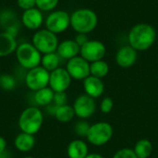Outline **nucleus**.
<instances>
[{
	"mask_svg": "<svg viewBox=\"0 0 158 158\" xmlns=\"http://www.w3.org/2000/svg\"><path fill=\"white\" fill-rule=\"evenodd\" d=\"M128 39L130 45L136 51H145L155 44L156 31L148 23H139L131 29Z\"/></svg>",
	"mask_w": 158,
	"mask_h": 158,
	"instance_id": "1",
	"label": "nucleus"
},
{
	"mask_svg": "<svg viewBox=\"0 0 158 158\" xmlns=\"http://www.w3.org/2000/svg\"><path fill=\"white\" fill-rule=\"evenodd\" d=\"M98 17L89 8H80L70 15V26L78 33H90L97 26Z\"/></svg>",
	"mask_w": 158,
	"mask_h": 158,
	"instance_id": "2",
	"label": "nucleus"
},
{
	"mask_svg": "<svg viewBox=\"0 0 158 158\" xmlns=\"http://www.w3.org/2000/svg\"><path fill=\"white\" fill-rule=\"evenodd\" d=\"M44 123V115L36 106L24 109L19 118V128L21 132L35 135L41 130Z\"/></svg>",
	"mask_w": 158,
	"mask_h": 158,
	"instance_id": "3",
	"label": "nucleus"
},
{
	"mask_svg": "<svg viewBox=\"0 0 158 158\" xmlns=\"http://www.w3.org/2000/svg\"><path fill=\"white\" fill-rule=\"evenodd\" d=\"M15 54L19 64L28 70L41 65L42 54L31 43H22L19 44Z\"/></svg>",
	"mask_w": 158,
	"mask_h": 158,
	"instance_id": "4",
	"label": "nucleus"
},
{
	"mask_svg": "<svg viewBox=\"0 0 158 158\" xmlns=\"http://www.w3.org/2000/svg\"><path fill=\"white\" fill-rule=\"evenodd\" d=\"M31 44L43 55L56 52L59 44L56 34L48 31L47 29H41L34 32Z\"/></svg>",
	"mask_w": 158,
	"mask_h": 158,
	"instance_id": "5",
	"label": "nucleus"
},
{
	"mask_svg": "<svg viewBox=\"0 0 158 158\" xmlns=\"http://www.w3.org/2000/svg\"><path fill=\"white\" fill-rule=\"evenodd\" d=\"M113 136V128L107 122L93 124L87 133V140L95 146H102L107 143Z\"/></svg>",
	"mask_w": 158,
	"mask_h": 158,
	"instance_id": "6",
	"label": "nucleus"
},
{
	"mask_svg": "<svg viewBox=\"0 0 158 158\" xmlns=\"http://www.w3.org/2000/svg\"><path fill=\"white\" fill-rule=\"evenodd\" d=\"M50 72L41 65L28 70L25 76V84L31 91H38L49 85Z\"/></svg>",
	"mask_w": 158,
	"mask_h": 158,
	"instance_id": "7",
	"label": "nucleus"
},
{
	"mask_svg": "<svg viewBox=\"0 0 158 158\" xmlns=\"http://www.w3.org/2000/svg\"><path fill=\"white\" fill-rule=\"evenodd\" d=\"M45 29L55 34L62 33L70 26V15L64 10L52 11L46 18Z\"/></svg>",
	"mask_w": 158,
	"mask_h": 158,
	"instance_id": "8",
	"label": "nucleus"
},
{
	"mask_svg": "<svg viewBox=\"0 0 158 158\" xmlns=\"http://www.w3.org/2000/svg\"><path fill=\"white\" fill-rule=\"evenodd\" d=\"M106 45L97 40H89L83 45L81 46V56L87 60L89 63H93L98 60H102L106 56Z\"/></svg>",
	"mask_w": 158,
	"mask_h": 158,
	"instance_id": "9",
	"label": "nucleus"
},
{
	"mask_svg": "<svg viewBox=\"0 0 158 158\" xmlns=\"http://www.w3.org/2000/svg\"><path fill=\"white\" fill-rule=\"evenodd\" d=\"M67 71L70 75L71 79L81 81L85 80L87 77H89L90 74V63L85 60L81 56H77L69 60H68Z\"/></svg>",
	"mask_w": 158,
	"mask_h": 158,
	"instance_id": "10",
	"label": "nucleus"
},
{
	"mask_svg": "<svg viewBox=\"0 0 158 158\" xmlns=\"http://www.w3.org/2000/svg\"><path fill=\"white\" fill-rule=\"evenodd\" d=\"M71 77L66 69L57 68L50 72L49 87L55 92H66L71 83Z\"/></svg>",
	"mask_w": 158,
	"mask_h": 158,
	"instance_id": "11",
	"label": "nucleus"
},
{
	"mask_svg": "<svg viewBox=\"0 0 158 158\" xmlns=\"http://www.w3.org/2000/svg\"><path fill=\"white\" fill-rule=\"evenodd\" d=\"M72 106L75 111V115L83 119L91 118L96 109L94 99L87 94H81L77 97Z\"/></svg>",
	"mask_w": 158,
	"mask_h": 158,
	"instance_id": "12",
	"label": "nucleus"
},
{
	"mask_svg": "<svg viewBox=\"0 0 158 158\" xmlns=\"http://www.w3.org/2000/svg\"><path fill=\"white\" fill-rule=\"evenodd\" d=\"M21 22L26 29L38 31L44 23V15L39 8L33 7L23 11L21 15Z\"/></svg>",
	"mask_w": 158,
	"mask_h": 158,
	"instance_id": "13",
	"label": "nucleus"
},
{
	"mask_svg": "<svg viewBox=\"0 0 158 158\" xmlns=\"http://www.w3.org/2000/svg\"><path fill=\"white\" fill-rule=\"evenodd\" d=\"M137 51L131 45H125L118 49L116 55L117 64L121 68H130L137 60Z\"/></svg>",
	"mask_w": 158,
	"mask_h": 158,
	"instance_id": "14",
	"label": "nucleus"
},
{
	"mask_svg": "<svg viewBox=\"0 0 158 158\" xmlns=\"http://www.w3.org/2000/svg\"><path fill=\"white\" fill-rule=\"evenodd\" d=\"M83 88L87 95L92 98H97L101 96L105 91V85L101 79L90 75L83 80Z\"/></svg>",
	"mask_w": 158,
	"mask_h": 158,
	"instance_id": "15",
	"label": "nucleus"
},
{
	"mask_svg": "<svg viewBox=\"0 0 158 158\" xmlns=\"http://www.w3.org/2000/svg\"><path fill=\"white\" fill-rule=\"evenodd\" d=\"M81 46L74 40H64L59 43L56 53L60 56V58L69 60L80 54Z\"/></svg>",
	"mask_w": 158,
	"mask_h": 158,
	"instance_id": "16",
	"label": "nucleus"
},
{
	"mask_svg": "<svg viewBox=\"0 0 158 158\" xmlns=\"http://www.w3.org/2000/svg\"><path fill=\"white\" fill-rule=\"evenodd\" d=\"M18 47L15 35L8 31L0 32V57L13 54Z\"/></svg>",
	"mask_w": 158,
	"mask_h": 158,
	"instance_id": "17",
	"label": "nucleus"
},
{
	"mask_svg": "<svg viewBox=\"0 0 158 158\" xmlns=\"http://www.w3.org/2000/svg\"><path fill=\"white\" fill-rule=\"evenodd\" d=\"M88 145L82 140L77 139L69 143L67 153L69 158H85L89 154Z\"/></svg>",
	"mask_w": 158,
	"mask_h": 158,
	"instance_id": "18",
	"label": "nucleus"
},
{
	"mask_svg": "<svg viewBox=\"0 0 158 158\" xmlns=\"http://www.w3.org/2000/svg\"><path fill=\"white\" fill-rule=\"evenodd\" d=\"M35 137L32 134L20 132L19 133L14 141V144L17 150L21 153H27L31 151L35 145Z\"/></svg>",
	"mask_w": 158,
	"mask_h": 158,
	"instance_id": "19",
	"label": "nucleus"
},
{
	"mask_svg": "<svg viewBox=\"0 0 158 158\" xmlns=\"http://www.w3.org/2000/svg\"><path fill=\"white\" fill-rule=\"evenodd\" d=\"M54 95H55V92L48 86V87H45V88L36 91L33 98H34L35 103L38 106H47L53 103Z\"/></svg>",
	"mask_w": 158,
	"mask_h": 158,
	"instance_id": "20",
	"label": "nucleus"
},
{
	"mask_svg": "<svg viewBox=\"0 0 158 158\" xmlns=\"http://www.w3.org/2000/svg\"><path fill=\"white\" fill-rule=\"evenodd\" d=\"M59 63H60V56L56 52L48 53L42 56L41 66L49 72L59 68Z\"/></svg>",
	"mask_w": 158,
	"mask_h": 158,
	"instance_id": "21",
	"label": "nucleus"
},
{
	"mask_svg": "<svg viewBox=\"0 0 158 158\" xmlns=\"http://www.w3.org/2000/svg\"><path fill=\"white\" fill-rule=\"evenodd\" d=\"M75 116L76 115H75L73 106H69V105H64V106H58L54 115V117L56 118V120L61 123H68V122L71 121Z\"/></svg>",
	"mask_w": 158,
	"mask_h": 158,
	"instance_id": "22",
	"label": "nucleus"
},
{
	"mask_svg": "<svg viewBox=\"0 0 158 158\" xmlns=\"http://www.w3.org/2000/svg\"><path fill=\"white\" fill-rule=\"evenodd\" d=\"M138 158H148L153 152V144L149 140L142 139L138 141L133 149Z\"/></svg>",
	"mask_w": 158,
	"mask_h": 158,
	"instance_id": "23",
	"label": "nucleus"
},
{
	"mask_svg": "<svg viewBox=\"0 0 158 158\" xmlns=\"http://www.w3.org/2000/svg\"><path fill=\"white\" fill-rule=\"evenodd\" d=\"M108 72H109V66L103 59L90 64V74L94 77L102 79L106 77L108 74Z\"/></svg>",
	"mask_w": 158,
	"mask_h": 158,
	"instance_id": "24",
	"label": "nucleus"
},
{
	"mask_svg": "<svg viewBox=\"0 0 158 158\" xmlns=\"http://www.w3.org/2000/svg\"><path fill=\"white\" fill-rule=\"evenodd\" d=\"M16 80L10 74H2L0 75V88L4 91L10 92L16 87Z\"/></svg>",
	"mask_w": 158,
	"mask_h": 158,
	"instance_id": "25",
	"label": "nucleus"
},
{
	"mask_svg": "<svg viewBox=\"0 0 158 158\" xmlns=\"http://www.w3.org/2000/svg\"><path fill=\"white\" fill-rule=\"evenodd\" d=\"M59 0H36V7L41 11H52L57 5Z\"/></svg>",
	"mask_w": 158,
	"mask_h": 158,
	"instance_id": "26",
	"label": "nucleus"
},
{
	"mask_svg": "<svg viewBox=\"0 0 158 158\" xmlns=\"http://www.w3.org/2000/svg\"><path fill=\"white\" fill-rule=\"evenodd\" d=\"M90 125L88 122L82 120V121H79L76 126H75V132L76 134H78L80 137H86L87 133L89 131L90 129Z\"/></svg>",
	"mask_w": 158,
	"mask_h": 158,
	"instance_id": "27",
	"label": "nucleus"
},
{
	"mask_svg": "<svg viewBox=\"0 0 158 158\" xmlns=\"http://www.w3.org/2000/svg\"><path fill=\"white\" fill-rule=\"evenodd\" d=\"M113 158H138L136 154L132 149L130 148H123L118 150L115 155Z\"/></svg>",
	"mask_w": 158,
	"mask_h": 158,
	"instance_id": "28",
	"label": "nucleus"
},
{
	"mask_svg": "<svg viewBox=\"0 0 158 158\" xmlns=\"http://www.w3.org/2000/svg\"><path fill=\"white\" fill-rule=\"evenodd\" d=\"M114 106V102L110 97H106L102 100L100 105V109L104 114H108L112 111Z\"/></svg>",
	"mask_w": 158,
	"mask_h": 158,
	"instance_id": "29",
	"label": "nucleus"
},
{
	"mask_svg": "<svg viewBox=\"0 0 158 158\" xmlns=\"http://www.w3.org/2000/svg\"><path fill=\"white\" fill-rule=\"evenodd\" d=\"M67 101H68V95H67L66 92L55 93L54 101H53V103L55 105H56L57 106H61L67 105Z\"/></svg>",
	"mask_w": 158,
	"mask_h": 158,
	"instance_id": "30",
	"label": "nucleus"
},
{
	"mask_svg": "<svg viewBox=\"0 0 158 158\" xmlns=\"http://www.w3.org/2000/svg\"><path fill=\"white\" fill-rule=\"evenodd\" d=\"M17 4L23 11L36 7V0H17Z\"/></svg>",
	"mask_w": 158,
	"mask_h": 158,
	"instance_id": "31",
	"label": "nucleus"
},
{
	"mask_svg": "<svg viewBox=\"0 0 158 158\" xmlns=\"http://www.w3.org/2000/svg\"><path fill=\"white\" fill-rule=\"evenodd\" d=\"M74 41H75L80 46H81V45H83L85 43H87V42L89 41V39H88V37H87L86 34H84V33H78V34L76 35Z\"/></svg>",
	"mask_w": 158,
	"mask_h": 158,
	"instance_id": "32",
	"label": "nucleus"
},
{
	"mask_svg": "<svg viewBox=\"0 0 158 158\" xmlns=\"http://www.w3.org/2000/svg\"><path fill=\"white\" fill-rule=\"evenodd\" d=\"M6 141L4 137L0 136V156L6 152Z\"/></svg>",
	"mask_w": 158,
	"mask_h": 158,
	"instance_id": "33",
	"label": "nucleus"
},
{
	"mask_svg": "<svg viewBox=\"0 0 158 158\" xmlns=\"http://www.w3.org/2000/svg\"><path fill=\"white\" fill-rule=\"evenodd\" d=\"M85 158H104V156L99 154H89Z\"/></svg>",
	"mask_w": 158,
	"mask_h": 158,
	"instance_id": "34",
	"label": "nucleus"
},
{
	"mask_svg": "<svg viewBox=\"0 0 158 158\" xmlns=\"http://www.w3.org/2000/svg\"><path fill=\"white\" fill-rule=\"evenodd\" d=\"M23 158H35V157H33V156H25V157H23Z\"/></svg>",
	"mask_w": 158,
	"mask_h": 158,
	"instance_id": "35",
	"label": "nucleus"
},
{
	"mask_svg": "<svg viewBox=\"0 0 158 158\" xmlns=\"http://www.w3.org/2000/svg\"><path fill=\"white\" fill-rule=\"evenodd\" d=\"M48 158H55V157H48Z\"/></svg>",
	"mask_w": 158,
	"mask_h": 158,
	"instance_id": "36",
	"label": "nucleus"
}]
</instances>
